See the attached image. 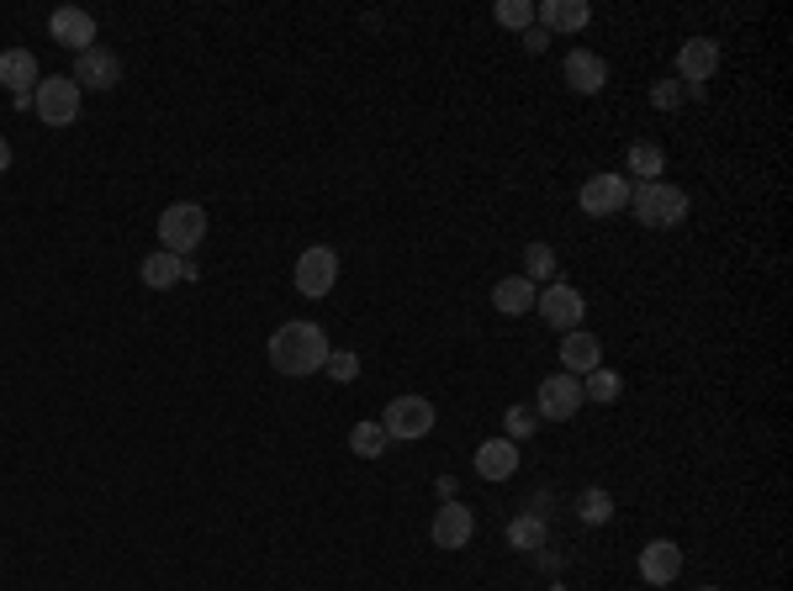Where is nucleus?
Instances as JSON below:
<instances>
[{
    "instance_id": "f257e3e1",
    "label": "nucleus",
    "mask_w": 793,
    "mask_h": 591,
    "mask_svg": "<svg viewBox=\"0 0 793 591\" xmlns=\"http://www.w3.org/2000/svg\"><path fill=\"white\" fill-rule=\"evenodd\" d=\"M323 359H328V338H323L317 323H281V328L270 333V365H275V376H286V380L317 376Z\"/></svg>"
},
{
    "instance_id": "f03ea898",
    "label": "nucleus",
    "mask_w": 793,
    "mask_h": 591,
    "mask_svg": "<svg viewBox=\"0 0 793 591\" xmlns=\"http://www.w3.org/2000/svg\"><path fill=\"white\" fill-rule=\"evenodd\" d=\"M629 207H635V222L640 228H677L688 217V196L667 180H646V186L629 190Z\"/></svg>"
},
{
    "instance_id": "7ed1b4c3",
    "label": "nucleus",
    "mask_w": 793,
    "mask_h": 591,
    "mask_svg": "<svg viewBox=\"0 0 793 591\" xmlns=\"http://www.w3.org/2000/svg\"><path fill=\"white\" fill-rule=\"evenodd\" d=\"M207 238V212L196 207V201H175L169 212H159V243H165V254H191L196 243Z\"/></svg>"
},
{
    "instance_id": "20e7f679",
    "label": "nucleus",
    "mask_w": 793,
    "mask_h": 591,
    "mask_svg": "<svg viewBox=\"0 0 793 591\" xmlns=\"http://www.w3.org/2000/svg\"><path fill=\"white\" fill-rule=\"evenodd\" d=\"M32 112L43 127H70L80 117V85H74L70 74H49L38 91H32Z\"/></svg>"
},
{
    "instance_id": "39448f33",
    "label": "nucleus",
    "mask_w": 793,
    "mask_h": 591,
    "mask_svg": "<svg viewBox=\"0 0 793 591\" xmlns=\"http://www.w3.org/2000/svg\"><path fill=\"white\" fill-rule=\"evenodd\" d=\"M582 402H587V397H582V380L566 376V370H555V376H545L540 380V391H534V418L566 423V418H577Z\"/></svg>"
},
{
    "instance_id": "423d86ee",
    "label": "nucleus",
    "mask_w": 793,
    "mask_h": 591,
    "mask_svg": "<svg viewBox=\"0 0 793 591\" xmlns=\"http://www.w3.org/2000/svg\"><path fill=\"white\" fill-rule=\"evenodd\" d=\"M386 439L392 444H413V439H429L434 433V402H424V397H397V402L386 407Z\"/></svg>"
},
{
    "instance_id": "0eeeda50",
    "label": "nucleus",
    "mask_w": 793,
    "mask_h": 591,
    "mask_svg": "<svg viewBox=\"0 0 793 591\" xmlns=\"http://www.w3.org/2000/svg\"><path fill=\"white\" fill-rule=\"evenodd\" d=\"M334 285H338V254L328 243H313L307 254H296V291L307 302H323Z\"/></svg>"
},
{
    "instance_id": "6e6552de",
    "label": "nucleus",
    "mask_w": 793,
    "mask_h": 591,
    "mask_svg": "<svg viewBox=\"0 0 793 591\" xmlns=\"http://www.w3.org/2000/svg\"><path fill=\"white\" fill-rule=\"evenodd\" d=\"M534 312L551 323V328H582V312H587V296H582L577 285H566V281H551V285H540V296H534Z\"/></svg>"
},
{
    "instance_id": "1a4fd4ad",
    "label": "nucleus",
    "mask_w": 793,
    "mask_h": 591,
    "mask_svg": "<svg viewBox=\"0 0 793 591\" xmlns=\"http://www.w3.org/2000/svg\"><path fill=\"white\" fill-rule=\"evenodd\" d=\"M80 91H112L122 85V59L112 48H85V53H74V74H70Z\"/></svg>"
},
{
    "instance_id": "9d476101",
    "label": "nucleus",
    "mask_w": 793,
    "mask_h": 591,
    "mask_svg": "<svg viewBox=\"0 0 793 591\" xmlns=\"http://www.w3.org/2000/svg\"><path fill=\"white\" fill-rule=\"evenodd\" d=\"M577 201H582V212H587V217L625 212V207H629V180H625V175H593V180L577 190Z\"/></svg>"
},
{
    "instance_id": "9b49d317",
    "label": "nucleus",
    "mask_w": 793,
    "mask_h": 591,
    "mask_svg": "<svg viewBox=\"0 0 793 591\" xmlns=\"http://www.w3.org/2000/svg\"><path fill=\"white\" fill-rule=\"evenodd\" d=\"M49 32L59 48H70V53H85V48H96V17L91 11H80V6H59L49 17Z\"/></svg>"
},
{
    "instance_id": "f8f14e48",
    "label": "nucleus",
    "mask_w": 793,
    "mask_h": 591,
    "mask_svg": "<svg viewBox=\"0 0 793 591\" xmlns=\"http://www.w3.org/2000/svg\"><path fill=\"white\" fill-rule=\"evenodd\" d=\"M471 534H477V513H471L466 502H445V507L434 513L429 539L439 549H466V545H471Z\"/></svg>"
},
{
    "instance_id": "ddd939ff",
    "label": "nucleus",
    "mask_w": 793,
    "mask_h": 591,
    "mask_svg": "<svg viewBox=\"0 0 793 591\" xmlns=\"http://www.w3.org/2000/svg\"><path fill=\"white\" fill-rule=\"evenodd\" d=\"M677 74H682L693 91L703 80H714V74H720V43H714V38H688V43L677 48Z\"/></svg>"
},
{
    "instance_id": "4468645a",
    "label": "nucleus",
    "mask_w": 793,
    "mask_h": 591,
    "mask_svg": "<svg viewBox=\"0 0 793 591\" xmlns=\"http://www.w3.org/2000/svg\"><path fill=\"white\" fill-rule=\"evenodd\" d=\"M0 85L17 95V101H32V91L43 85V74H38V59H32L27 48H6V53H0Z\"/></svg>"
},
{
    "instance_id": "2eb2a0df",
    "label": "nucleus",
    "mask_w": 793,
    "mask_h": 591,
    "mask_svg": "<svg viewBox=\"0 0 793 591\" xmlns=\"http://www.w3.org/2000/svg\"><path fill=\"white\" fill-rule=\"evenodd\" d=\"M640 576H646L650 587H672L677 576H682V549L672 539H650L640 549Z\"/></svg>"
},
{
    "instance_id": "dca6fc26",
    "label": "nucleus",
    "mask_w": 793,
    "mask_h": 591,
    "mask_svg": "<svg viewBox=\"0 0 793 591\" xmlns=\"http://www.w3.org/2000/svg\"><path fill=\"white\" fill-rule=\"evenodd\" d=\"M598 365H603V344L587 328H572L561 338V370L566 376H593Z\"/></svg>"
},
{
    "instance_id": "f3484780",
    "label": "nucleus",
    "mask_w": 793,
    "mask_h": 591,
    "mask_svg": "<svg viewBox=\"0 0 793 591\" xmlns=\"http://www.w3.org/2000/svg\"><path fill=\"white\" fill-rule=\"evenodd\" d=\"M534 22L545 27V32H582V27L593 22V6L587 0H540Z\"/></svg>"
},
{
    "instance_id": "a211bd4d",
    "label": "nucleus",
    "mask_w": 793,
    "mask_h": 591,
    "mask_svg": "<svg viewBox=\"0 0 793 591\" xmlns=\"http://www.w3.org/2000/svg\"><path fill=\"white\" fill-rule=\"evenodd\" d=\"M566 85L577 95H598L608 85V64H603L598 53H587V48H572L566 53Z\"/></svg>"
},
{
    "instance_id": "6ab92c4d",
    "label": "nucleus",
    "mask_w": 793,
    "mask_h": 591,
    "mask_svg": "<svg viewBox=\"0 0 793 591\" xmlns=\"http://www.w3.org/2000/svg\"><path fill=\"white\" fill-rule=\"evenodd\" d=\"M519 471V444L513 439H487L477 450V475L481 481H508Z\"/></svg>"
},
{
    "instance_id": "aec40b11",
    "label": "nucleus",
    "mask_w": 793,
    "mask_h": 591,
    "mask_svg": "<svg viewBox=\"0 0 793 591\" xmlns=\"http://www.w3.org/2000/svg\"><path fill=\"white\" fill-rule=\"evenodd\" d=\"M534 296H540V285H529L524 275H503V281L492 285V307L508 312V317H519V312H534Z\"/></svg>"
},
{
    "instance_id": "412c9836",
    "label": "nucleus",
    "mask_w": 793,
    "mask_h": 591,
    "mask_svg": "<svg viewBox=\"0 0 793 591\" xmlns=\"http://www.w3.org/2000/svg\"><path fill=\"white\" fill-rule=\"evenodd\" d=\"M138 275H144L148 291H169V285L186 281V260H180V254H165V249H159V254H148V260H144V270H138Z\"/></svg>"
},
{
    "instance_id": "4be33fe9",
    "label": "nucleus",
    "mask_w": 793,
    "mask_h": 591,
    "mask_svg": "<svg viewBox=\"0 0 793 591\" xmlns=\"http://www.w3.org/2000/svg\"><path fill=\"white\" fill-rule=\"evenodd\" d=\"M545 539H551V528H545V518H540V513H524V518L508 523V545L524 549V555H540V549H545Z\"/></svg>"
},
{
    "instance_id": "5701e85b",
    "label": "nucleus",
    "mask_w": 793,
    "mask_h": 591,
    "mask_svg": "<svg viewBox=\"0 0 793 591\" xmlns=\"http://www.w3.org/2000/svg\"><path fill=\"white\" fill-rule=\"evenodd\" d=\"M629 169L640 175V186H646V180H661L667 148H661V143H629Z\"/></svg>"
},
{
    "instance_id": "b1692460",
    "label": "nucleus",
    "mask_w": 793,
    "mask_h": 591,
    "mask_svg": "<svg viewBox=\"0 0 793 591\" xmlns=\"http://www.w3.org/2000/svg\"><path fill=\"white\" fill-rule=\"evenodd\" d=\"M619 391H625V376H619V370H608V365H598V370H593V376L582 380V397H593V402H619Z\"/></svg>"
},
{
    "instance_id": "393cba45",
    "label": "nucleus",
    "mask_w": 793,
    "mask_h": 591,
    "mask_svg": "<svg viewBox=\"0 0 793 591\" xmlns=\"http://www.w3.org/2000/svg\"><path fill=\"white\" fill-rule=\"evenodd\" d=\"M386 444H392V439H386L382 423H355L349 428V450L361 454V460H382Z\"/></svg>"
},
{
    "instance_id": "a878e982",
    "label": "nucleus",
    "mask_w": 793,
    "mask_h": 591,
    "mask_svg": "<svg viewBox=\"0 0 793 591\" xmlns=\"http://www.w3.org/2000/svg\"><path fill=\"white\" fill-rule=\"evenodd\" d=\"M555 275V249L551 243H529L524 249V281L529 285H551Z\"/></svg>"
},
{
    "instance_id": "bb28decb",
    "label": "nucleus",
    "mask_w": 793,
    "mask_h": 591,
    "mask_svg": "<svg viewBox=\"0 0 793 591\" xmlns=\"http://www.w3.org/2000/svg\"><path fill=\"white\" fill-rule=\"evenodd\" d=\"M577 518L582 523H608L614 518V497H608L603 486H587V492L577 497Z\"/></svg>"
},
{
    "instance_id": "cd10ccee",
    "label": "nucleus",
    "mask_w": 793,
    "mask_h": 591,
    "mask_svg": "<svg viewBox=\"0 0 793 591\" xmlns=\"http://www.w3.org/2000/svg\"><path fill=\"white\" fill-rule=\"evenodd\" d=\"M492 17H498V27H508V32H529V27H534V6H529V0H498Z\"/></svg>"
},
{
    "instance_id": "c85d7f7f",
    "label": "nucleus",
    "mask_w": 793,
    "mask_h": 591,
    "mask_svg": "<svg viewBox=\"0 0 793 591\" xmlns=\"http://www.w3.org/2000/svg\"><path fill=\"white\" fill-rule=\"evenodd\" d=\"M323 376L338 380V386L361 380V355H349V349H328V359H323Z\"/></svg>"
},
{
    "instance_id": "c756f323",
    "label": "nucleus",
    "mask_w": 793,
    "mask_h": 591,
    "mask_svg": "<svg viewBox=\"0 0 793 591\" xmlns=\"http://www.w3.org/2000/svg\"><path fill=\"white\" fill-rule=\"evenodd\" d=\"M508 433L503 439H513V444H519V439H529V433H534V428H540V418H534V407H508Z\"/></svg>"
},
{
    "instance_id": "7c9ffc66",
    "label": "nucleus",
    "mask_w": 793,
    "mask_h": 591,
    "mask_svg": "<svg viewBox=\"0 0 793 591\" xmlns=\"http://www.w3.org/2000/svg\"><path fill=\"white\" fill-rule=\"evenodd\" d=\"M650 106H656V112H677V106H682L677 80H656V85H650Z\"/></svg>"
},
{
    "instance_id": "2f4dec72",
    "label": "nucleus",
    "mask_w": 793,
    "mask_h": 591,
    "mask_svg": "<svg viewBox=\"0 0 793 591\" xmlns=\"http://www.w3.org/2000/svg\"><path fill=\"white\" fill-rule=\"evenodd\" d=\"M524 48H529V53H545V48H551V32H545V27H529Z\"/></svg>"
},
{
    "instance_id": "473e14b6",
    "label": "nucleus",
    "mask_w": 793,
    "mask_h": 591,
    "mask_svg": "<svg viewBox=\"0 0 793 591\" xmlns=\"http://www.w3.org/2000/svg\"><path fill=\"white\" fill-rule=\"evenodd\" d=\"M6 169H11V143L0 138V175H6Z\"/></svg>"
},
{
    "instance_id": "72a5a7b5",
    "label": "nucleus",
    "mask_w": 793,
    "mask_h": 591,
    "mask_svg": "<svg viewBox=\"0 0 793 591\" xmlns=\"http://www.w3.org/2000/svg\"><path fill=\"white\" fill-rule=\"evenodd\" d=\"M698 591H720V587H698Z\"/></svg>"
}]
</instances>
